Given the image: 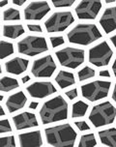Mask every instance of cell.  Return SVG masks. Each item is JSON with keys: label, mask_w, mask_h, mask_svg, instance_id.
I'll return each mask as SVG.
<instances>
[{"label": "cell", "mask_w": 116, "mask_h": 147, "mask_svg": "<svg viewBox=\"0 0 116 147\" xmlns=\"http://www.w3.org/2000/svg\"><path fill=\"white\" fill-rule=\"evenodd\" d=\"M30 80H31V78L29 77L28 75H26V76H24V77H22V83H26L27 81H29Z\"/></svg>", "instance_id": "cell-39"}, {"label": "cell", "mask_w": 116, "mask_h": 147, "mask_svg": "<svg viewBox=\"0 0 116 147\" xmlns=\"http://www.w3.org/2000/svg\"><path fill=\"white\" fill-rule=\"evenodd\" d=\"M12 132V126L10 124L9 120L4 119L0 120V134H6Z\"/></svg>", "instance_id": "cell-30"}, {"label": "cell", "mask_w": 116, "mask_h": 147, "mask_svg": "<svg viewBox=\"0 0 116 147\" xmlns=\"http://www.w3.org/2000/svg\"><path fill=\"white\" fill-rule=\"evenodd\" d=\"M65 95L67 96V98L69 100H75L76 97H78V89L76 88H74L72 90H69V91H66L65 92Z\"/></svg>", "instance_id": "cell-34"}, {"label": "cell", "mask_w": 116, "mask_h": 147, "mask_svg": "<svg viewBox=\"0 0 116 147\" xmlns=\"http://www.w3.org/2000/svg\"><path fill=\"white\" fill-rule=\"evenodd\" d=\"M47 142L52 147H75L78 134L72 125L61 124L45 130Z\"/></svg>", "instance_id": "cell-1"}, {"label": "cell", "mask_w": 116, "mask_h": 147, "mask_svg": "<svg viewBox=\"0 0 116 147\" xmlns=\"http://www.w3.org/2000/svg\"><path fill=\"white\" fill-rule=\"evenodd\" d=\"M55 81L61 89L68 88L76 83L75 75L67 71H60L55 77Z\"/></svg>", "instance_id": "cell-20"}, {"label": "cell", "mask_w": 116, "mask_h": 147, "mask_svg": "<svg viewBox=\"0 0 116 147\" xmlns=\"http://www.w3.org/2000/svg\"><path fill=\"white\" fill-rule=\"evenodd\" d=\"M20 87V83L17 78L11 77H3L0 78V91L11 92Z\"/></svg>", "instance_id": "cell-22"}, {"label": "cell", "mask_w": 116, "mask_h": 147, "mask_svg": "<svg viewBox=\"0 0 116 147\" xmlns=\"http://www.w3.org/2000/svg\"><path fill=\"white\" fill-rule=\"evenodd\" d=\"M99 76L101 78H110V73H109V70H103V71H101V72L99 73Z\"/></svg>", "instance_id": "cell-35"}, {"label": "cell", "mask_w": 116, "mask_h": 147, "mask_svg": "<svg viewBox=\"0 0 116 147\" xmlns=\"http://www.w3.org/2000/svg\"><path fill=\"white\" fill-rule=\"evenodd\" d=\"M39 107V103L38 102H31L30 104H29V106H28V107L30 109H33V110H35V109H37V107Z\"/></svg>", "instance_id": "cell-36"}, {"label": "cell", "mask_w": 116, "mask_h": 147, "mask_svg": "<svg viewBox=\"0 0 116 147\" xmlns=\"http://www.w3.org/2000/svg\"><path fill=\"white\" fill-rule=\"evenodd\" d=\"M5 115V111H4V109L1 106H0V117L1 116H4Z\"/></svg>", "instance_id": "cell-43"}, {"label": "cell", "mask_w": 116, "mask_h": 147, "mask_svg": "<svg viewBox=\"0 0 116 147\" xmlns=\"http://www.w3.org/2000/svg\"><path fill=\"white\" fill-rule=\"evenodd\" d=\"M20 147H42L43 136L40 131H33L18 135Z\"/></svg>", "instance_id": "cell-16"}, {"label": "cell", "mask_w": 116, "mask_h": 147, "mask_svg": "<svg viewBox=\"0 0 116 147\" xmlns=\"http://www.w3.org/2000/svg\"><path fill=\"white\" fill-rule=\"evenodd\" d=\"M89 109V105L83 101H78L72 107V118L84 117Z\"/></svg>", "instance_id": "cell-23"}, {"label": "cell", "mask_w": 116, "mask_h": 147, "mask_svg": "<svg viewBox=\"0 0 116 147\" xmlns=\"http://www.w3.org/2000/svg\"><path fill=\"white\" fill-rule=\"evenodd\" d=\"M95 76H96V71H95L93 68H91L89 66L83 67L82 69L80 70V72L78 73V80L80 81L88 80L92 78H95Z\"/></svg>", "instance_id": "cell-27"}, {"label": "cell", "mask_w": 116, "mask_h": 147, "mask_svg": "<svg viewBox=\"0 0 116 147\" xmlns=\"http://www.w3.org/2000/svg\"><path fill=\"white\" fill-rule=\"evenodd\" d=\"M27 28L29 31L34 33H43V28L40 24H30L28 23L27 24Z\"/></svg>", "instance_id": "cell-33"}, {"label": "cell", "mask_w": 116, "mask_h": 147, "mask_svg": "<svg viewBox=\"0 0 116 147\" xmlns=\"http://www.w3.org/2000/svg\"><path fill=\"white\" fill-rule=\"evenodd\" d=\"M43 125L63 121L68 118V103L62 96H56L45 102L40 110Z\"/></svg>", "instance_id": "cell-2"}, {"label": "cell", "mask_w": 116, "mask_h": 147, "mask_svg": "<svg viewBox=\"0 0 116 147\" xmlns=\"http://www.w3.org/2000/svg\"><path fill=\"white\" fill-rule=\"evenodd\" d=\"M29 96L35 99H45L57 92L53 83L51 81H36L26 87Z\"/></svg>", "instance_id": "cell-13"}, {"label": "cell", "mask_w": 116, "mask_h": 147, "mask_svg": "<svg viewBox=\"0 0 116 147\" xmlns=\"http://www.w3.org/2000/svg\"><path fill=\"white\" fill-rule=\"evenodd\" d=\"M110 42H111V44L113 45V47L116 49V34L110 37Z\"/></svg>", "instance_id": "cell-40"}, {"label": "cell", "mask_w": 116, "mask_h": 147, "mask_svg": "<svg viewBox=\"0 0 116 147\" xmlns=\"http://www.w3.org/2000/svg\"><path fill=\"white\" fill-rule=\"evenodd\" d=\"M29 66V60L22 58V57H14L5 62V70L7 73L12 75H22L27 71Z\"/></svg>", "instance_id": "cell-17"}, {"label": "cell", "mask_w": 116, "mask_h": 147, "mask_svg": "<svg viewBox=\"0 0 116 147\" xmlns=\"http://www.w3.org/2000/svg\"><path fill=\"white\" fill-rule=\"evenodd\" d=\"M20 10L15 8H8L3 12V20L5 22H16L20 20Z\"/></svg>", "instance_id": "cell-26"}, {"label": "cell", "mask_w": 116, "mask_h": 147, "mask_svg": "<svg viewBox=\"0 0 116 147\" xmlns=\"http://www.w3.org/2000/svg\"><path fill=\"white\" fill-rule=\"evenodd\" d=\"M102 7L101 1H80L75 8V12L80 20H93L98 17Z\"/></svg>", "instance_id": "cell-11"}, {"label": "cell", "mask_w": 116, "mask_h": 147, "mask_svg": "<svg viewBox=\"0 0 116 147\" xmlns=\"http://www.w3.org/2000/svg\"><path fill=\"white\" fill-rule=\"evenodd\" d=\"M103 37L98 26L94 23H78L67 34L68 41L75 45L88 46Z\"/></svg>", "instance_id": "cell-3"}, {"label": "cell", "mask_w": 116, "mask_h": 147, "mask_svg": "<svg viewBox=\"0 0 116 147\" xmlns=\"http://www.w3.org/2000/svg\"><path fill=\"white\" fill-rule=\"evenodd\" d=\"M102 144L107 147H116V128H109L98 133Z\"/></svg>", "instance_id": "cell-19"}, {"label": "cell", "mask_w": 116, "mask_h": 147, "mask_svg": "<svg viewBox=\"0 0 116 147\" xmlns=\"http://www.w3.org/2000/svg\"><path fill=\"white\" fill-rule=\"evenodd\" d=\"M24 33V27L22 24H5L2 29L3 36L9 39H17Z\"/></svg>", "instance_id": "cell-21"}, {"label": "cell", "mask_w": 116, "mask_h": 147, "mask_svg": "<svg viewBox=\"0 0 116 147\" xmlns=\"http://www.w3.org/2000/svg\"><path fill=\"white\" fill-rule=\"evenodd\" d=\"M57 66L51 55L41 57L33 62L31 73L35 78H51L56 71Z\"/></svg>", "instance_id": "cell-10"}, {"label": "cell", "mask_w": 116, "mask_h": 147, "mask_svg": "<svg viewBox=\"0 0 116 147\" xmlns=\"http://www.w3.org/2000/svg\"><path fill=\"white\" fill-rule=\"evenodd\" d=\"M111 69H112L113 75H114V77L116 78V58L114 59V62H113V64L111 66Z\"/></svg>", "instance_id": "cell-41"}, {"label": "cell", "mask_w": 116, "mask_h": 147, "mask_svg": "<svg viewBox=\"0 0 116 147\" xmlns=\"http://www.w3.org/2000/svg\"><path fill=\"white\" fill-rule=\"evenodd\" d=\"M88 119L95 128L111 125L116 119V107L107 101L92 107Z\"/></svg>", "instance_id": "cell-4"}, {"label": "cell", "mask_w": 116, "mask_h": 147, "mask_svg": "<svg viewBox=\"0 0 116 147\" xmlns=\"http://www.w3.org/2000/svg\"><path fill=\"white\" fill-rule=\"evenodd\" d=\"M60 65L69 69H76L83 64L85 60V51L81 49L67 47L55 52Z\"/></svg>", "instance_id": "cell-6"}, {"label": "cell", "mask_w": 116, "mask_h": 147, "mask_svg": "<svg viewBox=\"0 0 116 147\" xmlns=\"http://www.w3.org/2000/svg\"><path fill=\"white\" fill-rule=\"evenodd\" d=\"M1 73H2V68H1V65H0V75H1Z\"/></svg>", "instance_id": "cell-45"}, {"label": "cell", "mask_w": 116, "mask_h": 147, "mask_svg": "<svg viewBox=\"0 0 116 147\" xmlns=\"http://www.w3.org/2000/svg\"><path fill=\"white\" fill-rule=\"evenodd\" d=\"M3 99H4V97L2 96V95H0V101H2V100H3Z\"/></svg>", "instance_id": "cell-44"}, {"label": "cell", "mask_w": 116, "mask_h": 147, "mask_svg": "<svg viewBox=\"0 0 116 147\" xmlns=\"http://www.w3.org/2000/svg\"><path fill=\"white\" fill-rule=\"evenodd\" d=\"M0 147H17L14 136L0 138Z\"/></svg>", "instance_id": "cell-28"}, {"label": "cell", "mask_w": 116, "mask_h": 147, "mask_svg": "<svg viewBox=\"0 0 116 147\" xmlns=\"http://www.w3.org/2000/svg\"><path fill=\"white\" fill-rule=\"evenodd\" d=\"M51 3L55 8H69L75 4V0H53Z\"/></svg>", "instance_id": "cell-29"}, {"label": "cell", "mask_w": 116, "mask_h": 147, "mask_svg": "<svg viewBox=\"0 0 116 147\" xmlns=\"http://www.w3.org/2000/svg\"><path fill=\"white\" fill-rule=\"evenodd\" d=\"M75 22L72 12H55L45 22L47 33H60L67 29Z\"/></svg>", "instance_id": "cell-8"}, {"label": "cell", "mask_w": 116, "mask_h": 147, "mask_svg": "<svg viewBox=\"0 0 116 147\" xmlns=\"http://www.w3.org/2000/svg\"><path fill=\"white\" fill-rule=\"evenodd\" d=\"M97 140L94 134H87L80 136L78 147H96Z\"/></svg>", "instance_id": "cell-25"}, {"label": "cell", "mask_w": 116, "mask_h": 147, "mask_svg": "<svg viewBox=\"0 0 116 147\" xmlns=\"http://www.w3.org/2000/svg\"><path fill=\"white\" fill-rule=\"evenodd\" d=\"M111 98L113 101L116 103V83L114 84V87H113V91H112V94H111Z\"/></svg>", "instance_id": "cell-38"}, {"label": "cell", "mask_w": 116, "mask_h": 147, "mask_svg": "<svg viewBox=\"0 0 116 147\" xmlns=\"http://www.w3.org/2000/svg\"><path fill=\"white\" fill-rule=\"evenodd\" d=\"M25 0H13V4L17 6H22L23 4H25Z\"/></svg>", "instance_id": "cell-37"}, {"label": "cell", "mask_w": 116, "mask_h": 147, "mask_svg": "<svg viewBox=\"0 0 116 147\" xmlns=\"http://www.w3.org/2000/svg\"><path fill=\"white\" fill-rule=\"evenodd\" d=\"M111 88V82L105 80H95L81 85V95L90 102H97L107 98Z\"/></svg>", "instance_id": "cell-7"}, {"label": "cell", "mask_w": 116, "mask_h": 147, "mask_svg": "<svg viewBox=\"0 0 116 147\" xmlns=\"http://www.w3.org/2000/svg\"><path fill=\"white\" fill-rule=\"evenodd\" d=\"M75 125L78 130L81 131V132L90 130V126L87 124V122H85V121H76V122H75Z\"/></svg>", "instance_id": "cell-32"}, {"label": "cell", "mask_w": 116, "mask_h": 147, "mask_svg": "<svg viewBox=\"0 0 116 147\" xmlns=\"http://www.w3.org/2000/svg\"><path fill=\"white\" fill-rule=\"evenodd\" d=\"M49 41H51V47L53 49L58 48V47L62 46V45L65 44V40L62 36H53L49 38Z\"/></svg>", "instance_id": "cell-31"}, {"label": "cell", "mask_w": 116, "mask_h": 147, "mask_svg": "<svg viewBox=\"0 0 116 147\" xmlns=\"http://www.w3.org/2000/svg\"><path fill=\"white\" fill-rule=\"evenodd\" d=\"M8 4H9V2H8L7 0H5V1H0V8H3Z\"/></svg>", "instance_id": "cell-42"}, {"label": "cell", "mask_w": 116, "mask_h": 147, "mask_svg": "<svg viewBox=\"0 0 116 147\" xmlns=\"http://www.w3.org/2000/svg\"><path fill=\"white\" fill-rule=\"evenodd\" d=\"M26 103H27V97L23 93V91H18L8 97L6 101V107L10 113H14V112L23 109Z\"/></svg>", "instance_id": "cell-18"}, {"label": "cell", "mask_w": 116, "mask_h": 147, "mask_svg": "<svg viewBox=\"0 0 116 147\" xmlns=\"http://www.w3.org/2000/svg\"><path fill=\"white\" fill-rule=\"evenodd\" d=\"M49 51V45L45 37L26 36L18 43V51L20 54L34 57Z\"/></svg>", "instance_id": "cell-5"}, {"label": "cell", "mask_w": 116, "mask_h": 147, "mask_svg": "<svg viewBox=\"0 0 116 147\" xmlns=\"http://www.w3.org/2000/svg\"><path fill=\"white\" fill-rule=\"evenodd\" d=\"M13 122L17 130H25V129L38 127L39 123L36 115L31 112L25 111L13 116Z\"/></svg>", "instance_id": "cell-14"}, {"label": "cell", "mask_w": 116, "mask_h": 147, "mask_svg": "<svg viewBox=\"0 0 116 147\" xmlns=\"http://www.w3.org/2000/svg\"><path fill=\"white\" fill-rule=\"evenodd\" d=\"M113 56V51L107 41L92 47L88 51L89 63L96 67H105L109 64Z\"/></svg>", "instance_id": "cell-9"}, {"label": "cell", "mask_w": 116, "mask_h": 147, "mask_svg": "<svg viewBox=\"0 0 116 147\" xmlns=\"http://www.w3.org/2000/svg\"><path fill=\"white\" fill-rule=\"evenodd\" d=\"M105 33L109 34L116 30V6L109 7L103 13L99 20Z\"/></svg>", "instance_id": "cell-15"}, {"label": "cell", "mask_w": 116, "mask_h": 147, "mask_svg": "<svg viewBox=\"0 0 116 147\" xmlns=\"http://www.w3.org/2000/svg\"><path fill=\"white\" fill-rule=\"evenodd\" d=\"M14 53V45L7 41H0V60L11 56Z\"/></svg>", "instance_id": "cell-24"}, {"label": "cell", "mask_w": 116, "mask_h": 147, "mask_svg": "<svg viewBox=\"0 0 116 147\" xmlns=\"http://www.w3.org/2000/svg\"><path fill=\"white\" fill-rule=\"evenodd\" d=\"M51 10V8L47 1L31 2L24 9V18L26 20H42Z\"/></svg>", "instance_id": "cell-12"}]
</instances>
